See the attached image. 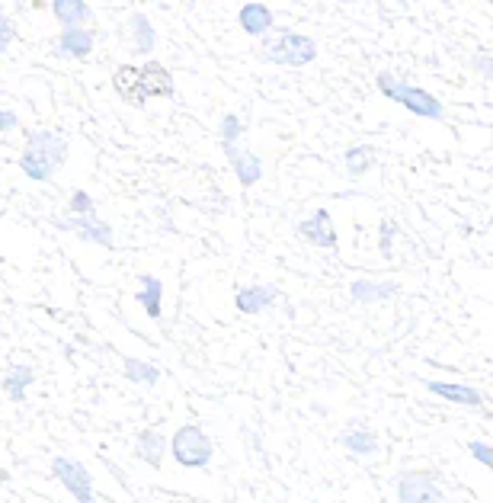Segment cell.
<instances>
[{
	"instance_id": "30",
	"label": "cell",
	"mask_w": 493,
	"mask_h": 503,
	"mask_svg": "<svg viewBox=\"0 0 493 503\" xmlns=\"http://www.w3.org/2000/svg\"><path fill=\"white\" fill-rule=\"evenodd\" d=\"M468 456H474L484 468H493V446L484 439H471L468 442Z\"/></svg>"
},
{
	"instance_id": "12",
	"label": "cell",
	"mask_w": 493,
	"mask_h": 503,
	"mask_svg": "<svg viewBox=\"0 0 493 503\" xmlns=\"http://www.w3.org/2000/svg\"><path fill=\"white\" fill-rule=\"evenodd\" d=\"M298 234H302L311 247H320V251H334V247L340 244V241H336V231H334V218H330L327 209H318L314 215L298 221Z\"/></svg>"
},
{
	"instance_id": "26",
	"label": "cell",
	"mask_w": 493,
	"mask_h": 503,
	"mask_svg": "<svg viewBox=\"0 0 493 503\" xmlns=\"http://www.w3.org/2000/svg\"><path fill=\"white\" fill-rule=\"evenodd\" d=\"M395 237H397V221L381 218L378 225V251L385 260H391V251H395Z\"/></svg>"
},
{
	"instance_id": "10",
	"label": "cell",
	"mask_w": 493,
	"mask_h": 503,
	"mask_svg": "<svg viewBox=\"0 0 493 503\" xmlns=\"http://www.w3.org/2000/svg\"><path fill=\"white\" fill-rule=\"evenodd\" d=\"M279 302V286L273 283H253L234 292V308L247 318H257L266 308H273Z\"/></svg>"
},
{
	"instance_id": "31",
	"label": "cell",
	"mask_w": 493,
	"mask_h": 503,
	"mask_svg": "<svg viewBox=\"0 0 493 503\" xmlns=\"http://www.w3.org/2000/svg\"><path fill=\"white\" fill-rule=\"evenodd\" d=\"M16 129H20V115L13 109L0 107V132H16Z\"/></svg>"
},
{
	"instance_id": "8",
	"label": "cell",
	"mask_w": 493,
	"mask_h": 503,
	"mask_svg": "<svg viewBox=\"0 0 493 503\" xmlns=\"http://www.w3.org/2000/svg\"><path fill=\"white\" fill-rule=\"evenodd\" d=\"M221 151H225V158H228L231 170H234V176H237V183H241L243 190H251V186H257L259 180H263V160H259L251 148H243V141L221 145Z\"/></svg>"
},
{
	"instance_id": "18",
	"label": "cell",
	"mask_w": 493,
	"mask_h": 503,
	"mask_svg": "<svg viewBox=\"0 0 493 503\" xmlns=\"http://www.w3.org/2000/svg\"><path fill=\"white\" fill-rule=\"evenodd\" d=\"M38 372L36 366H30V362H16V366L7 369V375L0 379V388H4V395L13 401V405H20V401H26V391L36 385Z\"/></svg>"
},
{
	"instance_id": "14",
	"label": "cell",
	"mask_w": 493,
	"mask_h": 503,
	"mask_svg": "<svg viewBox=\"0 0 493 503\" xmlns=\"http://www.w3.org/2000/svg\"><path fill=\"white\" fill-rule=\"evenodd\" d=\"M336 442H340L349 456H359V458H372L375 452H378V436H375V430L365 427V423H359V420H353V423H349V427L340 433V439Z\"/></svg>"
},
{
	"instance_id": "29",
	"label": "cell",
	"mask_w": 493,
	"mask_h": 503,
	"mask_svg": "<svg viewBox=\"0 0 493 503\" xmlns=\"http://www.w3.org/2000/svg\"><path fill=\"white\" fill-rule=\"evenodd\" d=\"M13 38H16V26L13 20H10L4 10H0V58L10 52V46H13Z\"/></svg>"
},
{
	"instance_id": "11",
	"label": "cell",
	"mask_w": 493,
	"mask_h": 503,
	"mask_svg": "<svg viewBox=\"0 0 493 503\" xmlns=\"http://www.w3.org/2000/svg\"><path fill=\"white\" fill-rule=\"evenodd\" d=\"M138 90H141V97H145V103L151 97H160V99H170L174 97V74H170L167 68L160 62H145L138 64Z\"/></svg>"
},
{
	"instance_id": "22",
	"label": "cell",
	"mask_w": 493,
	"mask_h": 503,
	"mask_svg": "<svg viewBox=\"0 0 493 503\" xmlns=\"http://www.w3.org/2000/svg\"><path fill=\"white\" fill-rule=\"evenodd\" d=\"M129 26H132V48H135V55L148 58V55L154 52V46H157V30H154V23L148 20V13L135 10V13L129 16Z\"/></svg>"
},
{
	"instance_id": "7",
	"label": "cell",
	"mask_w": 493,
	"mask_h": 503,
	"mask_svg": "<svg viewBox=\"0 0 493 503\" xmlns=\"http://www.w3.org/2000/svg\"><path fill=\"white\" fill-rule=\"evenodd\" d=\"M52 225L58 231H74L81 241L97 247L115 251V231L109 221H103L99 215H68V218H52Z\"/></svg>"
},
{
	"instance_id": "4",
	"label": "cell",
	"mask_w": 493,
	"mask_h": 503,
	"mask_svg": "<svg viewBox=\"0 0 493 503\" xmlns=\"http://www.w3.org/2000/svg\"><path fill=\"white\" fill-rule=\"evenodd\" d=\"M170 456L180 468H208L215 458V442L199 423H186L170 436Z\"/></svg>"
},
{
	"instance_id": "13",
	"label": "cell",
	"mask_w": 493,
	"mask_h": 503,
	"mask_svg": "<svg viewBox=\"0 0 493 503\" xmlns=\"http://www.w3.org/2000/svg\"><path fill=\"white\" fill-rule=\"evenodd\" d=\"M93 46H97V32L90 26L84 30H61V36L55 38V48H58L61 58H71V62H84L93 55Z\"/></svg>"
},
{
	"instance_id": "9",
	"label": "cell",
	"mask_w": 493,
	"mask_h": 503,
	"mask_svg": "<svg viewBox=\"0 0 493 503\" xmlns=\"http://www.w3.org/2000/svg\"><path fill=\"white\" fill-rule=\"evenodd\" d=\"M423 388L429 391V395H436V397H442V401H448V405H462V407H471V411H480V407H484V391L474 388V385L426 379Z\"/></svg>"
},
{
	"instance_id": "16",
	"label": "cell",
	"mask_w": 493,
	"mask_h": 503,
	"mask_svg": "<svg viewBox=\"0 0 493 503\" xmlns=\"http://www.w3.org/2000/svg\"><path fill=\"white\" fill-rule=\"evenodd\" d=\"M167 449H170V442H167V436L160 433V430H154V427L138 430V436H135V456L141 458L145 465L160 468V465H164V458H167Z\"/></svg>"
},
{
	"instance_id": "20",
	"label": "cell",
	"mask_w": 493,
	"mask_h": 503,
	"mask_svg": "<svg viewBox=\"0 0 493 503\" xmlns=\"http://www.w3.org/2000/svg\"><path fill=\"white\" fill-rule=\"evenodd\" d=\"M52 16L61 23V30H84L90 23L93 7L87 0H55Z\"/></svg>"
},
{
	"instance_id": "5",
	"label": "cell",
	"mask_w": 493,
	"mask_h": 503,
	"mask_svg": "<svg viewBox=\"0 0 493 503\" xmlns=\"http://www.w3.org/2000/svg\"><path fill=\"white\" fill-rule=\"evenodd\" d=\"M395 503H448L433 472H401L395 478Z\"/></svg>"
},
{
	"instance_id": "25",
	"label": "cell",
	"mask_w": 493,
	"mask_h": 503,
	"mask_svg": "<svg viewBox=\"0 0 493 503\" xmlns=\"http://www.w3.org/2000/svg\"><path fill=\"white\" fill-rule=\"evenodd\" d=\"M243 132H247V125H243V119L237 113H228V115H221V123H218V138H221V145H234V141H241Z\"/></svg>"
},
{
	"instance_id": "17",
	"label": "cell",
	"mask_w": 493,
	"mask_h": 503,
	"mask_svg": "<svg viewBox=\"0 0 493 503\" xmlns=\"http://www.w3.org/2000/svg\"><path fill=\"white\" fill-rule=\"evenodd\" d=\"M397 295V286L387 279H353L349 283V298L356 305H378V302H391Z\"/></svg>"
},
{
	"instance_id": "6",
	"label": "cell",
	"mask_w": 493,
	"mask_h": 503,
	"mask_svg": "<svg viewBox=\"0 0 493 503\" xmlns=\"http://www.w3.org/2000/svg\"><path fill=\"white\" fill-rule=\"evenodd\" d=\"M52 474L58 484L74 497L77 503H97V488H93V474L84 468V462H77L71 456L52 458Z\"/></svg>"
},
{
	"instance_id": "28",
	"label": "cell",
	"mask_w": 493,
	"mask_h": 503,
	"mask_svg": "<svg viewBox=\"0 0 493 503\" xmlns=\"http://www.w3.org/2000/svg\"><path fill=\"white\" fill-rule=\"evenodd\" d=\"M468 68L478 71L480 81H490V77H493V55H490V48H478V52L471 55Z\"/></svg>"
},
{
	"instance_id": "27",
	"label": "cell",
	"mask_w": 493,
	"mask_h": 503,
	"mask_svg": "<svg viewBox=\"0 0 493 503\" xmlns=\"http://www.w3.org/2000/svg\"><path fill=\"white\" fill-rule=\"evenodd\" d=\"M68 212L71 215H97V202L87 190H74L68 199Z\"/></svg>"
},
{
	"instance_id": "2",
	"label": "cell",
	"mask_w": 493,
	"mask_h": 503,
	"mask_svg": "<svg viewBox=\"0 0 493 503\" xmlns=\"http://www.w3.org/2000/svg\"><path fill=\"white\" fill-rule=\"evenodd\" d=\"M375 87L381 90V97H387L391 103L404 107L407 113L417 115V119L446 123V107H442V99L433 97L426 87H417V84H410V81H404V77H397L395 71H378Z\"/></svg>"
},
{
	"instance_id": "3",
	"label": "cell",
	"mask_w": 493,
	"mask_h": 503,
	"mask_svg": "<svg viewBox=\"0 0 493 503\" xmlns=\"http://www.w3.org/2000/svg\"><path fill=\"white\" fill-rule=\"evenodd\" d=\"M259 62L276 68H308L318 62V42L295 30H273L259 46Z\"/></svg>"
},
{
	"instance_id": "21",
	"label": "cell",
	"mask_w": 493,
	"mask_h": 503,
	"mask_svg": "<svg viewBox=\"0 0 493 503\" xmlns=\"http://www.w3.org/2000/svg\"><path fill=\"white\" fill-rule=\"evenodd\" d=\"M113 90L119 93L122 103H129L135 109H145V97L138 90V68L135 64H119L113 71Z\"/></svg>"
},
{
	"instance_id": "23",
	"label": "cell",
	"mask_w": 493,
	"mask_h": 503,
	"mask_svg": "<svg viewBox=\"0 0 493 503\" xmlns=\"http://www.w3.org/2000/svg\"><path fill=\"white\" fill-rule=\"evenodd\" d=\"M375 164H378V151H375V145H353L343 151V167H346V174L353 176V180L365 176Z\"/></svg>"
},
{
	"instance_id": "1",
	"label": "cell",
	"mask_w": 493,
	"mask_h": 503,
	"mask_svg": "<svg viewBox=\"0 0 493 503\" xmlns=\"http://www.w3.org/2000/svg\"><path fill=\"white\" fill-rule=\"evenodd\" d=\"M68 151L71 141L64 132L36 129L30 132L23 151H20V170H23V176H30L32 183H48L68 164Z\"/></svg>"
},
{
	"instance_id": "19",
	"label": "cell",
	"mask_w": 493,
	"mask_h": 503,
	"mask_svg": "<svg viewBox=\"0 0 493 503\" xmlns=\"http://www.w3.org/2000/svg\"><path fill=\"white\" fill-rule=\"evenodd\" d=\"M138 286H141V292H135V302L141 308H145V314L151 320H164V283H160V276H138Z\"/></svg>"
},
{
	"instance_id": "24",
	"label": "cell",
	"mask_w": 493,
	"mask_h": 503,
	"mask_svg": "<svg viewBox=\"0 0 493 503\" xmlns=\"http://www.w3.org/2000/svg\"><path fill=\"white\" fill-rule=\"evenodd\" d=\"M122 375L135 385H157L160 381V369L154 362H145V359L135 356H122Z\"/></svg>"
},
{
	"instance_id": "15",
	"label": "cell",
	"mask_w": 493,
	"mask_h": 503,
	"mask_svg": "<svg viewBox=\"0 0 493 503\" xmlns=\"http://www.w3.org/2000/svg\"><path fill=\"white\" fill-rule=\"evenodd\" d=\"M237 26H241L247 36L253 38H266L276 30V13L266 4H243L237 10Z\"/></svg>"
}]
</instances>
